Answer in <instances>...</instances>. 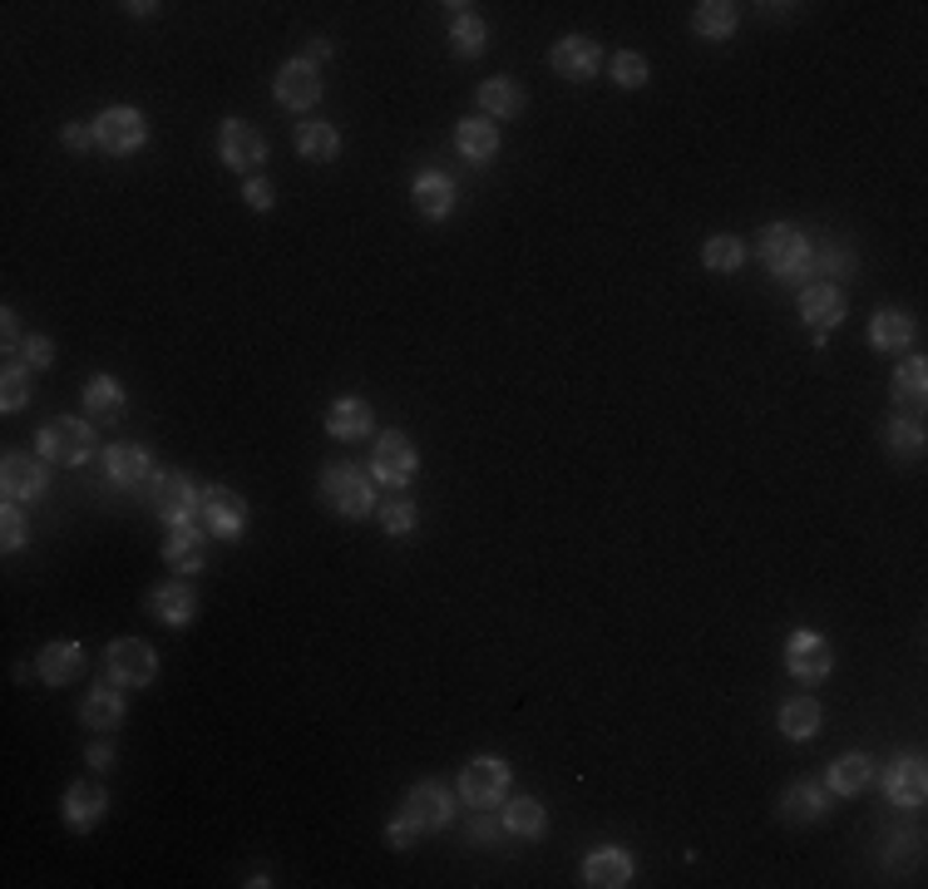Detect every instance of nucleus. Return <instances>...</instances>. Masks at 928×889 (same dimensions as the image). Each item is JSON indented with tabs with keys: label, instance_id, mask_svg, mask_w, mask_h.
<instances>
[{
	"label": "nucleus",
	"instance_id": "nucleus-1",
	"mask_svg": "<svg viewBox=\"0 0 928 889\" xmlns=\"http://www.w3.org/2000/svg\"><path fill=\"white\" fill-rule=\"evenodd\" d=\"M755 253H761V262L781 282H795V287H810V282H820V262H815V253H810V237L800 233V227L771 223L761 233V243H755Z\"/></svg>",
	"mask_w": 928,
	"mask_h": 889
},
{
	"label": "nucleus",
	"instance_id": "nucleus-2",
	"mask_svg": "<svg viewBox=\"0 0 928 889\" xmlns=\"http://www.w3.org/2000/svg\"><path fill=\"white\" fill-rule=\"evenodd\" d=\"M36 444H40L45 460H55V465H85L89 455H95V430H89L85 420L60 416V420H45Z\"/></svg>",
	"mask_w": 928,
	"mask_h": 889
},
{
	"label": "nucleus",
	"instance_id": "nucleus-3",
	"mask_svg": "<svg viewBox=\"0 0 928 889\" xmlns=\"http://www.w3.org/2000/svg\"><path fill=\"white\" fill-rule=\"evenodd\" d=\"M105 672L119 687H148L158 677V653L148 643H139V637H119L105 653Z\"/></svg>",
	"mask_w": 928,
	"mask_h": 889
},
{
	"label": "nucleus",
	"instance_id": "nucleus-4",
	"mask_svg": "<svg viewBox=\"0 0 928 889\" xmlns=\"http://www.w3.org/2000/svg\"><path fill=\"white\" fill-rule=\"evenodd\" d=\"M148 499H154V515L168 519V524H188L193 515H198V505H203L198 485H193L188 475H178V470H158L154 485H148Z\"/></svg>",
	"mask_w": 928,
	"mask_h": 889
},
{
	"label": "nucleus",
	"instance_id": "nucleus-5",
	"mask_svg": "<svg viewBox=\"0 0 928 889\" xmlns=\"http://www.w3.org/2000/svg\"><path fill=\"white\" fill-rule=\"evenodd\" d=\"M322 495H326V505L336 509V515H346V519L371 515V480H365L356 465H326Z\"/></svg>",
	"mask_w": 928,
	"mask_h": 889
},
{
	"label": "nucleus",
	"instance_id": "nucleus-6",
	"mask_svg": "<svg viewBox=\"0 0 928 889\" xmlns=\"http://www.w3.org/2000/svg\"><path fill=\"white\" fill-rule=\"evenodd\" d=\"M198 519L208 524L217 539L233 544V539H243V529H247V499L237 495V489H227V485H213V489H203Z\"/></svg>",
	"mask_w": 928,
	"mask_h": 889
},
{
	"label": "nucleus",
	"instance_id": "nucleus-7",
	"mask_svg": "<svg viewBox=\"0 0 928 889\" xmlns=\"http://www.w3.org/2000/svg\"><path fill=\"white\" fill-rule=\"evenodd\" d=\"M95 139L105 144L109 154H134V148L148 139V124H144V114L134 105H114V109H105L95 119Z\"/></svg>",
	"mask_w": 928,
	"mask_h": 889
},
{
	"label": "nucleus",
	"instance_id": "nucleus-8",
	"mask_svg": "<svg viewBox=\"0 0 928 889\" xmlns=\"http://www.w3.org/2000/svg\"><path fill=\"white\" fill-rule=\"evenodd\" d=\"M504 791H509V766H504L499 756H475L465 766V776H460V795L469 805H495V801H504Z\"/></svg>",
	"mask_w": 928,
	"mask_h": 889
},
{
	"label": "nucleus",
	"instance_id": "nucleus-9",
	"mask_svg": "<svg viewBox=\"0 0 928 889\" xmlns=\"http://www.w3.org/2000/svg\"><path fill=\"white\" fill-rule=\"evenodd\" d=\"M217 154H223L227 168H237V174H247V168H257L262 158H267V139H262L252 124L243 119H227L223 134H217Z\"/></svg>",
	"mask_w": 928,
	"mask_h": 889
},
{
	"label": "nucleus",
	"instance_id": "nucleus-10",
	"mask_svg": "<svg viewBox=\"0 0 928 889\" xmlns=\"http://www.w3.org/2000/svg\"><path fill=\"white\" fill-rule=\"evenodd\" d=\"M371 475L381 485H410V475H416V444L400 436V430H385L371 455Z\"/></svg>",
	"mask_w": 928,
	"mask_h": 889
},
{
	"label": "nucleus",
	"instance_id": "nucleus-11",
	"mask_svg": "<svg viewBox=\"0 0 928 889\" xmlns=\"http://www.w3.org/2000/svg\"><path fill=\"white\" fill-rule=\"evenodd\" d=\"M785 667L795 672L800 682H820L824 672L834 667V657H830V643H824L820 633H810V628H800L795 637L785 643Z\"/></svg>",
	"mask_w": 928,
	"mask_h": 889
},
{
	"label": "nucleus",
	"instance_id": "nucleus-12",
	"mask_svg": "<svg viewBox=\"0 0 928 889\" xmlns=\"http://www.w3.org/2000/svg\"><path fill=\"white\" fill-rule=\"evenodd\" d=\"M277 99L286 109H312L322 99V75L312 60H286L277 70Z\"/></svg>",
	"mask_w": 928,
	"mask_h": 889
},
{
	"label": "nucleus",
	"instance_id": "nucleus-13",
	"mask_svg": "<svg viewBox=\"0 0 928 889\" xmlns=\"http://www.w3.org/2000/svg\"><path fill=\"white\" fill-rule=\"evenodd\" d=\"M406 815L416 820L420 836H426V830H445V825H450V815H455V801H450L445 785L426 781V785H416V791L406 795Z\"/></svg>",
	"mask_w": 928,
	"mask_h": 889
},
{
	"label": "nucleus",
	"instance_id": "nucleus-14",
	"mask_svg": "<svg viewBox=\"0 0 928 889\" xmlns=\"http://www.w3.org/2000/svg\"><path fill=\"white\" fill-rule=\"evenodd\" d=\"M0 489H6V499H40L45 489H50V475H45L40 460H30V455H6V465H0Z\"/></svg>",
	"mask_w": 928,
	"mask_h": 889
},
{
	"label": "nucleus",
	"instance_id": "nucleus-15",
	"mask_svg": "<svg viewBox=\"0 0 928 889\" xmlns=\"http://www.w3.org/2000/svg\"><path fill=\"white\" fill-rule=\"evenodd\" d=\"M800 316H805L810 326H815V336L824 341L830 326L844 322V296L830 287V282H810V287H800Z\"/></svg>",
	"mask_w": 928,
	"mask_h": 889
},
{
	"label": "nucleus",
	"instance_id": "nucleus-16",
	"mask_svg": "<svg viewBox=\"0 0 928 889\" xmlns=\"http://www.w3.org/2000/svg\"><path fill=\"white\" fill-rule=\"evenodd\" d=\"M105 475H109V485L134 489V485L154 480V460H148V450H144V444H109V455H105Z\"/></svg>",
	"mask_w": 928,
	"mask_h": 889
},
{
	"label": "nucleus",
	"instance_id": "nucleus-17",
	"mask_svg": "<svg viewBox=\"0 0 928 889\" xmlns=\"http://www.w3.org/2000/svg\"><path fill=\"white\" fill-rule=\"evenodd\" d=\"M885 791L893 805H919L928 795V771L919 756H899L893 766L885 771Z\"/></svg>",
	"mask_w": 928,
	"mask_h": 889
},
{
	"label": "nucleus",
	"instance_id": "nucleus-18",
	"mask_svg": "<svg viewBox=\"0 0 928 889\" xmlns=\"http://www.w3.org/2000/svg\"><path fill=\"white\" fill-rule=\"evenodd\" d=\"M148 608H154L164 623L183 628V623H188L193 613H198V593L183 584V578H168V584H158L154 593H148Z\"/></svg>",
	"mask_w": 928,
	"mask_h": 889
},
{
	"label": "nucleus",
	"instance_id": "nucleus-19",
	"mask_svg": "<svg viewBox=\"0 0 928 889\" xmlns=\"http://www.w3.org/2000/svg\"><path fill=\"white\" fill-rule=\"evenodd\" d=\"M36 672H40V682H50V687H65V682H75L79 672H85V647L79 643H50L36 657Z\"/></svg>",
	"mask_w": 928,
	"mask_h": 889
},
{
	"label": "nucleus",
	"instance_id": "nucleus-20",
	"mask_svg": "<svg viewBox=\"0 0 928 889\" xmlns=\"http://www.w3.org/2000/svg\"><path fill=\"white\" fill-rule=\"evenodd\" d=\"M554 70L564 79H588L598 75V45L588 36H564L554 45Z\"/></svg>",
	"mask_w": 928,
	"mask_h": 889
},
{
	"label": "nucleus",
	"instance_id": "nucleus-21",
	"mask_svg": "<svg viewBox=\"0 0 928 889\" xmlns=\"http://www.w3.org/2000/svg\"><path fill=\"white\" fill-rule=\"evenodd\" d=\"M164 558H168V568H178V574H198V568L208 564V544H203L198 529L174 524V534L164 539Z\"/></svg>",
	"mask_w": 928,
	"mask_h": 889
},
{
	"label": "nucleus",
	"instance_id": "nucleus-22",
	"mask_svg": "<svg viewBox=\"0 0 928 889\" xmlns=\"http://www.w3.org/2000/svg\"><path fill=\"white\" fill-rule=\"evenodd\" d=\"M633 880V860H627L623 850H593L588 860H583V885L593 889H623Z\"/></svg>",
	"mask_w": 928,
	"mask_h": 889
},
{
	"label": "nucleus",
	"instance_id": "nucleus-23",
	"mask_svg": "<svg viewBox=\"0 0 928 889\" xmlns=\"http://www.w3.org/2000/svg\"><path fill=\"white\" fill-rule=\"evenodd\" d=\"M326 430L336 440H361L371 436V406L356 401V395H341V401H331L326 410Z\"/></svg>",
	"mask_w": 928,
	"mask_h": 889
},
{
	"label": "nucleus",
	"instance_id": "nucleus-24",
	"mask_svg": "<svg viewBox=\"0 0 928 889\" xmlns=\"http://www.w3.org/2000/svg\"><path fill=\"white\" fill-rule=\"evenodd\" d=\"M824 811H830V791H824L820 781H795L785 791V801H781V815L795 820V825H805V820H820Z\"/></svg>",
	"mask_w": 928,
	"mask_h": 889
},
{
	"label": "nucleus",
	"instance_id": "nucleus-25",
	"mask_svg": "<svg viewBox=\"0 0 928 889\" xmlns=\"http://www.w3.org/2000/svg\"><path fill=\"white\" fill-rule=\"evenodd\" d=\"M105 811H109V795L99 791L95 781H79V785L65 791V820H70L75 830H89Z\"/></svg>",
	"mask_w": 928,
	"mask_h": 889
},
{
	"label": "nucleus",
	"instance_id": "nucleus-26",
	"mask_svg": "<svg viewBox=\"0 0 928 889\" xmlns=\"http://www.w3.org/2000/svg\"><path fill=\"white\" fill-rule=\"evenodd\" d=\"M416 208L426 213L430 223H440L445 213L455 208V184L445 174H420L416 178Z\"/></svg>",
	"mask_w": 928,
	"mask_h": 889
},
{
	"label": "nucleus",
	"instance_id": "nucleus-27",
	"mask_svg": "<svg viewBox=\"0 0 928 889\" xmlns=\"http://www.w3.org/2000/svg\"><path fill=\"white\" fill-rule=\"evenodd\" d=\"M820 722H824V712H820L815 697H790L781 706V732L790 741H810V736L820 732Z\"/></svg>",
	"mask_w": 928,
	"mask_h": 889
},
{
	"label": "nucleus",
	"instance_id": "nucleus-28",
	"mask_svg": "<svg viewBox=\"0 0 928 889\" xmlns=\"http://www.w3.org/2000/svg\"><path fill=\"white\" fill-rule=\"evenodd\" d=\"M479 105H485V114H495V119H514L524 109V89L509 75H495L479 85Z\"/></svg>",
	"mask_w": 928,
	"mask_h": 889
},
{
	"label": "nucleus",
	"instance_id": "nucleus-29",
	"mask_svg": "<svg viewBox=\"0 0 928 889\" xmlns=\"http://www.w3.org/2000/svg\"><path fill=\"white\" fill-rule=\"evenodd\" d=\"M79 716H85V726H95V732H114V726L124 722V697L114 687H95L79 706Z\"/></svg>",
	"mask_w": 928,
	"mask_h": 889
},
{
	"label": "nucleus",
	"instance_id": "nucleus-30",
	"mask_svg": "<svg viewBox=\"0 0 928 889\" xmlns=\"http://www.w3.org/2000/svg\"><path fill=\"white\" fill-rule=\"evenodd\" d=\"M869 341H875L879 351H899L914 341V322L903 312H893V306H885V312H875V322H869Z\"/></svg>",
	"mask_w": 928,
	"mask_h": 889
},
{
	"label": "nucleus",
	"instance_id": "nucleus-31",
	"mask_svg": "<svg viewBox=\"0 0 928 889\" xmlns=\"http://www.w3.org/2000/svg\"><path fill=\"white\" fill-rule=\"evenodd\" d=\"M455 144H460L465 158H495L499 154V129L489 119H460Z\"/></svg>",
	"mask_w": 928,
	"mask_h": 889
},
{
	"label": "nucleus",
	"instance_id": "nucleus-32",
	"mask_svg": "<svg viewBox=\"0 0 928 889\" xmlns=\"http://www.w3.org/2000/svg\"><path fill=\"white\" fill-rule=\"evenodd\" d=\"M875 781V761L864 756V751H850V756H840L830 766V785L840 795H854V791H864V785Z\"/></svg>",
	"mask_w": 928,
	"mask_h": 889
},
{
	"label": "nucleus",
	"instance_id": "nucleus-33",
	"mask_svg": "<svg viewBox=\"0 0 928 889\" xmlns=\"http://www.w3.org/2000/svg\"><path fill=\"white\" fill-rule=\"evenodd\" d=\"M296 154L302 158H316V164H331L341 154V134L331 124H302L296 129Z\"/></svg>",
	"mask_w": 928,
	"mask_h": 889
},
{
	"label": "nucleus",
	"instance_id": "nucleus-34",
	"mask_svg": "<svg viewBox=\"0 0 928 889\" xmlns=\"http://www.w3.org/2000/svg\"><path fill=\"white\" fill-rule=\"evenodd\" d=\"M692 30L706 40H726L731 30H736V6H731V0H706V6H696Z\"/></svg>",
	"mask_w": 928,
	"mask_h": 889
},
{
	"label": "nucleus",
	"instance_id": "nucleus-35",
	"mask_svg": "<svg viewBox=\"0 0 928 889\" xmlns=\"http://www.w3.org/2000/svg\"><path fill=\"white\" fill-rule=\"evenodd\" d=\"M85 406H89V416H99V420H119L124 416V385L114 381V375H95V381L85 385Z\"/></svg>",
	"mask_w": 928,
	"mask_h": 889
},
{
	"label": "nucleus",
	"instance_id": "nucleus-36",
	"mask_svg": "<svg viewBox=\"0 0 928 889\" xmlns=\"http://www.w3.org/2000/svg\"><path fill=\"white\" fill-rule=\"evenodd\" d=\"M450 10H460V16H455V26H450V36H455V55L475 60V55L485 50V20H479L469 6H450Z\"/></svg>",
	"mask_w": 928,
	"mask_h": 889
},
{
	"label": "nucleus",
	"instance_id": "nucleus-37",
	"mask_svg": "<svg viewBox=\"0 0 928 889\" xmlns=\"http://www.w3.org/2000/svg\"><path fill=\"white\" fill-rule=\"evenodd\" d=\"M924 391H928V361H924V356L903 361L899 375H893V401L919 406V401H924Z\"/></svg>",
	"mask_w": 928,
	"mask_h": 889
},
{
	"label": "nucleus",
	"instance_id": "nucleus-38",
	"mask_svg": "<svg viewBox=\"0 0 928 889\" xmlns=\"http://www.w3.org/2000/svg\"><path fill=\"white\" fill-rule=\"evenodd\" d=\"M504 825H509L519 840L544 836V805L529 801V795H524V801H509V811H504Z\"/></svg>",
	"mask_w": 928,
	"mask_h": 889
},
{
	"label": "nucleus",
	"instance_id": "nucleus-39",
	"mask_svg": "<svg viewBox=\"0 0 928 889\" xmlns=\"http://www.w3.org/2000/svg\"><path fill=\"white\" fill-rule=\"evenodd\" d=\"M702 257H706V267H712V272H736L741 262H746V243L731 237V233H721V237H712V243L702 247Z\"/></svg>",
	"mask_w": 928,
	"mask_h": 889
},
{
	"label": "nucleus",
	"instance_id": "nucleus-40",
	"mask_svg": "<svg viewBox=\"0 0 928 889\" xmlns=\"http://www.w3.org/2000/svg\"><path fill=\"white\" fill-rule=\"evenodd\" d=\"M889 455H899V460L924 455V426L919 420H889Z\"/></svg>",
	"mask_w": 928,
	"mask_h": 889
},
{
	"label": "nucleus",
	"instance_id": "nucleus-41",
	"mask_svg": "<svg viewBox=\"0 0 928 889\" xmlns=\"http://www.w3.org/2000/svg\"><path fill=\"white\" fill-rule=\"evenodd\" d=\"M613 79H617V89H643L647 85V60L637 50H623L613 60Z\"/></svg>",
	"mask_w": 928,
	"mask_h": 889
},
{
	"label": "nucleus",
	"instance_id": "nucleus-42",
	"mask_svg": "<svg viewBox=\"0 0 928 889\" xmlns=\"http://www.w3.org/2000/svg\"><path fill=\"white\" fill-rule=\"evenodd\" d=\"M26 401H30L26 371H20V367H6V375H0V410H20Z\"/></svg>",
	"mask_w": 928,
	"mask_h": 889
},
{
	"label": "nucleus",
	"instance_id": "nucleus-43",
	"mask_svg": "<svg viewBox=\"0 0 928 889\" xmlns=\"http://www.w3.org/2000/svg\"><path fill=\"white\" fill-rule=\"evenodd\" d=\"M381 529L395 534V539H406V534L416 529V505H410V499H391V505L381 509Z\"/></svg>",
	"mask_w": 928,
	"mask_h": 889
},
{
	"label": "nucleus",
	"instance_id": "nucleus-44",
	"mask_svg": "<svg viewBox=\"0 0 928 889\" xmlns=\"http://www.w3.org/2000/svg\"><path fill=\"white\" fill-rule=\"evenodd\" d=\"M26 539H30L26 515L16 509V499H6V515H0V544H6V549H20Z\"/></svg>",
	"mask_w": 928,
	"mask_h": 889
},
{
	"label": "nucleus",
	"instance_id": "nucleus-45",
	"mask_svg": "<svg viewBox=\"0 0 928 889\" xmlns=\"http://www.w3.org/2000/svg\"><path fill=\"white\" fill-rule=\"evenodd\" d=\"M50 361H55V346L45 336H26V341H20V367L40 371V367H50Z\"/></svg>",
	"mask_w": 928,
	"mask_h": 889
},
{
	"label": "nucleus",
	"instance_id": "nucleus-46",
	"mask_svg": "<svg viewBox=\"0 0 928 889\" xmlns=\"http://www.w3.org/2000/svg\"><path fill=\"white\" fill-rule=\"evenodd\" d=\"M416 836H420V830H416V820H410L406 811H400L391 825H385V840H391V850H410V846H416Z\"/></svg>",
	"mask_w": 928,
	"mask_h": 889
},
{
	"label": "nucleus",
	"instance_id": "nucleus-47",
	"mask_svg": "<svg viewBox=\"0 0 928 889\" xmlns=\"http://www.w3.org/2000/svg\"><path fill=\"white\" fill-rule=\"evenodd\" d=\"M272 198H277V193H272V184H262V178H252V184H247V203H252L257 213H267V208H272Z\"/></svg>",
	"mask_w": 928,
	"mask_h": 889
},
{
	"label": "nucleus",
	"instance_id": "nucleus-48",
	"mask_svg": "<svg viewBox=\"0 0 928 889\" xmlns=\"http://www.w3.org/2000/svg\"><path fill=\"white\" fill-rule=\"evenodd\" d=\"M0 336H6V351H20V316L10 306L0 312Z\"/></svg>",
	"mask_w": 928,
	"mask_h": 889
},
{
	"label": "nucleus",
	"instance_id": "nucleus-49",
	"mask_svg": "<svg viewBox=\"0 0 928 889\" xmlns=\"http://www.w3.org/2000/svg\"><path fill=\"white\" fill-rule=\"evenodd\" d=\"M60 139H65V148H89V144H99V139H95V129H85V124H65Z\"/></svg>",
	"mask_w": 928,
	"mask_h": 889
},
{
	"label": "nucleus",
	"instance_id": "nucleus-50",
	"mask_svg": "<svg viewBox=\"0 0 928 889\" xmlns=\"http://www.w3.org/2000/svg\"><path fill=\"white\" fill-rule=\"evenodd\" d=\"M889 860L893 864H914V860H919V836H903V846H893Z\"/></svg>",
	"mask_w": 928,
	"mask_h": 889
},
{
	"label": "nucleus",
	"instance_id": "nucleus-51",
	"mask_svg": "<svg viewBox=\"0 0 928 889\" xmlns=\"http://www.w3.org/2000/svg\"><path fill=\"white\" fill-rule=\"evenodd\" d=\"M504 830H509V825H499V820H489V815H485V820L475 825V840H479V846H495Z\"/></svg>",
	"mask_w": 928,
	"mask_h": 889
},
{
	"label": "nucleus",
	"instance_id": "nucleus-52",
	"mask_svg": "<svg viewBox=\"0 0 928 889\" xmlns=\"http://www.w3.org/2000/svg\"><path fill=\"white\" fill-rule=\"evenodd\" d=\"M89 766H95V771H109V766H114V751H109V746H89Z\"/></svg>",
	"mask_w": 928,
	"mask_h": 889
},
{
	"label": "nucleus",
	"instance_id": "nucleus-53",
	"mask_svg": "<svg viewBox=\"0 0 928 889\" xmlns=\"http://www.w3.org/2000/svg\"><path fill=\"white\" fill-rule=\"evenodd\" d=\"M306 55H312V65H316V60H326V55H331V45L326 40H312V50H306Z\"/></svg>",
	"mask_w": 928,
	"mask_h": 889
}]
</instances>
